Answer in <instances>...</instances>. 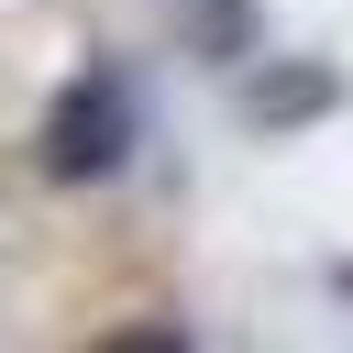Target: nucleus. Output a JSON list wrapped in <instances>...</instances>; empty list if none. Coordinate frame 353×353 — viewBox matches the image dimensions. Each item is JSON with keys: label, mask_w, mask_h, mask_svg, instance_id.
I'll use <instances>...</instances> for the list:
<instances>
[{"label": "nucleus", "mask_w": 353, "mask_h": 353, "mask_svg": "<svg viewBox=\"0 0 353 353\" xmlns=\"http://www.w3.org/2000/svg\"><path fill=\"white\" fill-rule=\"evenodd\" d=\"M132 132H143L132 77H121L110 55H88V66L55 88V110H44V176H110V165L132 154Z\"/></svg>", "instance_id": "nucleus-1"}, {"label": "nucleus", "mask_w": 353, "mask_h": 353, "mask_svg": "<svg viewBox=\"0 0 353 353\" xmlns=\"http://www.w3.org/2000/svg\"><path fill=\"white\" fill-rule=\"evenodd\" d=\"M331 99H342V66H320V55H287V66L243 77V110H254L265 132H287V121H309V110H331Z\"/></svg>", "instance_id": "nucleus-2"}, {"label": "nucleus", "mask_w": 353, "mask_h": 353, "mask_svg": "<svg viewBox=\"0 0 353 353\" xmlns=\"http://www.w3.org/2000/svg\"><path fill=\"white\" fill-rule=\"evenodd\" d=\"M188 22H199V44H210V66H232V55L254 44V0H188Z\"/></svg>", "instance_id": "nucleus-3"}, {"label": "nucleus", "mask_w": 353, "mask_h": 353, "mask_svg": "<svg viewBox=\"0 0 353 353\" xmlns=\"http://www.w3.org/2000/svg\"><path fill=\"white\" fill-rule=\"evenodd\" d=\"M99 353H199V342H188V320H132V331H110Z\"/></svg>", "instance_id": "nucleus-4"}, {"label": "nucleus", "mask_w": 353, "mask_h": 353, "mask_svg": "<svg viewBox=\"0 0 353 353\" xmlns=\"http://www.w3.org/2000/svg\"><path fill=\"white\" fill-rule=\"evenodd\" d=\"M342 298H353V265H342Z\"/></svg>", "instance_id": "nucleus-5"}]
</instances>
